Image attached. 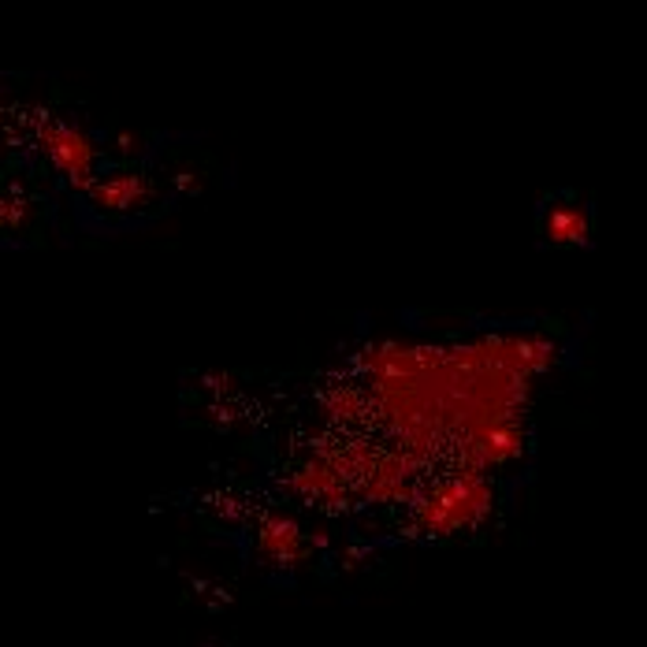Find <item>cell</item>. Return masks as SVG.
Masks as SVG:
<instances>
[{"label":"cell","instance_id":"obj_3","mask_svg":"<svg viewBox=\"0 0 647 647\" xmlns=\"http://www.w3.org/2000/svg\"><path fill=\"white\" fill-rule=\"evenodd\" d=\"M90 201L97 209L105 212H131V209H142L149 205L153 198V186L142 179V175L134 172H116V175H105V179H97V183L86 190Z\"/></svg>","mask_w":647,"mask_h":647},{"label":"cell","instance_id":"obj_5","mask_svg":"<svg viewBox=\"0 0 647 647\" xmlns=\"http://www.w3.org/2000/svg\"><path fill=\"white\" fill-rule=\"evenodd\" d=\"M547 235L555 238V242H581L584 216L577 209H551V216H547Z\"/></svg>","mask_w":647,"mask_h":647},{"label":"cell","instance_id":"obj_2","mask_svg":"<svg viewBox=\"0 0 647 647\" xmlns=\"http://www.w3.org/2000/svg\"><path fill=\"white\" fill-rule=\"evenodd\" d=\"M41 149L56 172L90 190L97 183V146L90 142V134H82L79 127L67 123H41Z\"/></svg>","mask_w":647,"mask_h":647},{"label":"cell","instance_id":"obj_4","mask_svg":"<svg viewBox=\"0 0 647 647\" xmlns=\"http://www.w3.org/2000/svg\"><path fill=\"white\" fill-rule=\"evenodd\" d=\"M257 543H261V551H265L268 558H276V562H291V558L302 551V532H298V525H294V521L272 517V521H265V525H261V536H257Z\"/></svg>","mask_w":647,"mask_h":647},{"label":"cell","instance_id":"obj_1","mask_svg":"<svg viewBox=\"0 0 647 647\" xmlns=\"http://www.w3.org/2000/svg\"><path fill=\"white\" fill-rule=\"evenodd\" d=\"M488 506V488L476 473L454 476L439 484L428 499L421 502V521L432 532H458L462 525H473Z\"/></svg>","mask_w":647,"mask_h":647}]
</instances>
